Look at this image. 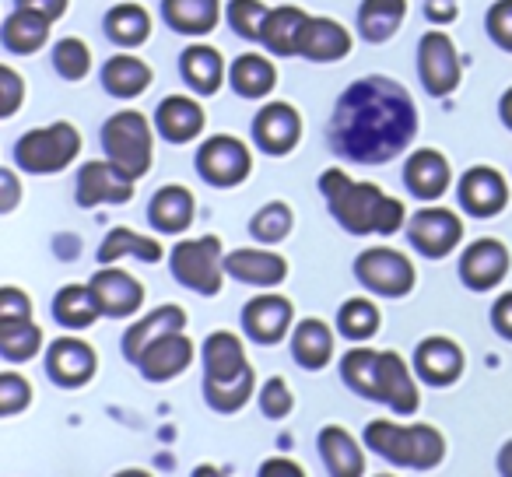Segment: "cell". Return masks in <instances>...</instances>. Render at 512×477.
Instances as JSON below:
<instances>
[{
    "label": "cell",
    "instance_id": "6da1fadb",
    "mask_svg": "<svg viewBox=\"0 0 512 477\" xmlns=\"http://www.w3.org/2000/svg\"><path fill=\"white\" fill-rule=\"evenodd\" d=\"M320 190L351 235H393L404 225V204L386 197L376 183H355L341 169H327L320 176Z\"/></svg>",
    "mask_w": 512,
    "mask_h": 477
},
{
    "label": "cell",
    "instance_id": "7a4b0ae2",
    "mask_svg": "<svg viewBox=\"0 0 512 477\" xmlns=\"http://www.w3.org/2000/svg\"><path fill=\"white\" fill-rule=\"evenodd\" d=\"M341 376L355 393L393 407L397 414L418 411V383L397 351L355 348L341 358Z\"/></svg>",
    "mask_w": 512,
    "mask_h": 477
},
{
    "label": "cell",
    "instance_id": "3957f363",
    "mask_svg": "<svg viewBox=\"0 0 512 477\" xmlns=\"http://www.w3.org/2000/svg\"><path fill=\"white\" fill-rule=\"evenodd\" d=\"M365 446L407 470H435L446 456V435L435 425H393L376 418L365 425Z\"/></svg>",
    "mask_w": 512,
    "mask_h": 477
},
{
    "label": "cell",
    "instance_id": "277c9868",
    "mask_svg": "<svg viewBox=\"0 0 512 477\" xmlns=\"http://www.w3.org/2000/svg\"><path fill=\"white\" fill-rule=\"evenodd\" d=\"M81 134L74 123H50V127L29 130L18 137L15 144V162L22 172L32 176H46V172H60L78 158Z\"/></svg>",
    "mask_w": 512,
    "mask_h": 477
},
{
    "label": "cell",
    "instance_id": "5b68a950",
    "mask_svg": "<svg viewBox=\"0 0 512 477\" xmlns=\"http://www.w3.org/2000/svg\"><path fill=\"white\" fill-rule=\"evenodd\" d=\"M102 144H106L109 162L120 165L127 176L141 179L151 169V151H155V137L137 109H120L106 120L102 127Z\"/></svg>",
    "mask_w": 512,
    "mask_h": 477
},
{
    "label": "cell",
    "instance_id": "8992f818",
    "mask_svg": "<svg viewBox=\"0 0 512 477\" xmlns=\"http://www.w3.org/2000/svg\"><path fill=\"white\" fill-rule=\"evenodd\" d=\"M172 274L179 285L193 288L197 295H218L225 281V250H221L218 235L204 239H183L169 253Z\"/></svg>",
    "mask_w": 512,
    "mask_h": 477
},
{
    "label": "cell",
    "instance_id": "52a82bcc",
    "mask_svg": "<svg viewBox=\"0 0 512 477\" xmlns=\"http://www.w3.org/2000/svg\"><path fill=\"white\" fill-rule=\"evenodd\" d=\"M355 274L369 292L386 295V299H404L418 281L411 260L400 250H390V246H372V250L358 253Z\"/></svg>",
    "mask_w": 512,
    "mask_h": 477
},
{
    "label": "cell",
    "instance_id": "ba28073f",
    "mask_svg": "<svg viewBox=\"0 0 512 477\" xmlns=\"http://www.w3.org/2000/svg\"><path fill=\"white\" fill-rule=\"evenodd\" d=\"M197 172L211 186H221V190L239 186V183H246V176L253 172V151H249V144L239 141V137L214 134L200 144Z\"/></svg>",
    "mask_w": 512,
    "mask_h": 477
},
{
    "label": "cell",
    "instance_id": "9c48e42d",
    "mask_svg": "<svg viewBox=\"0 0 512 477\" xmlns=\"http://www.w3.org/2000/svg\"><path fill=\"white\" fill-rule=\"evenodd\" d=\"M407 235H411V246L428 260H442L460 246L463 239V221L456 211L449 207H425L411 218L407 225Z\"/></svg>",
    "mask_w": 512,
    "mask_h": 477
},
{
    "label": "cell",
    "instance_id": "30bf717a",
    "mask_svg": "<svg viewBox=\"0 0 512 477\" xmlns=\"http://www.w3.org/2000/svg\"><path fill=\"white\" fill-rule=\"evenodd\" d=\"M421 64V81H425V92L442 99V95H453L460 85V57H456V46L446 32H428L421 39L418 50Z\"/></svg>",
    "mask_w": 512,
    "mask_h": 477
},
{
    "label": "cell",
    "instance_id": "8fae6325",
    "mask_svg": "<svg viewBox=\"0 0 512 477\" xmlns=\"http://www.w3.org/2000/svg\"><path fill=\"white\" fill-rule=\"evenodd\" d=\"M253 137L256 148L267 151V155H292L295 144L302 141V116L288 102H267L253 120Z\"/></svg>",
    "mask_w": 512,
    "mask_h": 477
},
{
    "label": "cell",
    "instance_id": "7c38bea8",
    "mask_svg": "<svg viewBox=\"0 0 512 477\" xmlns=\"http://www.w3.org/2000/svg\"><path fill=\"white\" fill-rule=\"evenodd\" d=\"M134 197V176L120 169L116 162H85L78 172V204H127Z\"/></svg>",
    "mask_w": 512,
    "mask_h": 477
},
{
    "label": "cell",
    "instance_id": "4fadbf2b",
    "mask_svg": "<svg viewBox=\"0 0 512 477\" xmlns=\"http://www.w3.org/2000/svg\"><path fill=\"white\" fill-rule=\"evenodd\" d=\"M512 267V257L505 250V243L498 239H477L474 246H467L460 260V278L470 292H491L505 281Z\"/></svg>",
    "mask_w": 512,
    "mask_h": 477
},
{
    "label": "cell",
    "instance_id": "5bb4252c",
    "mask_svg": "<svg viewBox=\"0 0 512 477\" xmlns=\"http://www.w3.org/2000/svg\"><path fill=\"white\" fill-rule=\"evenodd\" d=\"M95 369H99V355H95L92 344L78 341V337H60V341L50 344L46 372H50L57 386L78 390V386L92 383Z\"/></svg>",
    "mask_w": 512,
    "mask_h": 477
},
{
    "label": "cell",
    "instance_id": "9a60e30c",
    "mask_svg": "<svg viewBox=\"0 0 512 477\" xmlns=\"http://www.w3.org/2000/svg\"><path fill=\"white\" fill-rule=\"evenodd\" d=\"M295 323V306L285 295H256L242 309V327L256 344H278Z\"/></svg>",
    "mask_w": 512,
    "mask_h": 477
},
{
    "label": "cell",
    "instance_id": "2e32d148",
    "mask_svg": "<svg viewBox=\"0 0 512 477\" xmlns=\"http://www.w3.org/2000/svg\"><path fill=\"white\" fill-rule=\"evenodd\" d=\"M460 204L467 207L474 218H495L509 204V183L498 169L491 165H474L463 172L460 179Z\"/></svg>",
    "mask_w": 512,
    "mask_h": 477
},
{
    "label": "cell",
    "instance_id": "e0dca14e",
    "mask_svg": "<svg viewBox=\"0 0 512 477\" xmlns=\"http://www.w3.org/2000/svg\"><path fill=\"white\" fill-rule=\"evenodd\" d=\"M190 362H193V341L183 334V330H172V334L151 341L148 351L137 358L144 379H151V383H169V379H176L179 372L190 369Z\"/></svg>",
    "mask_w": 512,
    "mask_h": 477
},
{
    "label": "cell",
    "instance_id": "ac0fdd59",
    "mask_svg": "<svg viewBox=\"0 0 512 477\" xmlns=\"http://www.w3.org/2000/svg\"><path fill=\"white\" fill-rule=\"evenodd\" d=\"M414 365H418V376L432 386H453L463 376V351L453 337H425V341L414 348Z\"/></svg>",
    "mask_w": 512,
    "mask_h": 477
},
{
    "label": "cell",
    "instance_id": "d6986e66",
    "mask_svg": "<svg viewBox=\"0 0 512 477\" xmlns=\"http://www.w3.org/2000/svg\"><path fill=\"white\" fill-rule=\"evenodd\" d=\"M88 285H92L95 295H99L102 313L113 316V320H127V316H134L144 302V285L134 278V274L120 271V267L106 264V271L95 274Z\"/></svg>",
    "mask_w": 512,
    "mask_h": 477
},
{
    "label": "cell",
    "instance_id": "ffe728a7",
    "mask_svg": "<svg viewBox=\"0 0 512 477\" xmlns=\"http://www.w3.org/2000/svg\"><path fill=\"white\" fill-rule=\"evenodd\" d=\"M225 274L253 288H274L288 278V260L271 250H232L225 253Z\"/></svg>",
    "mask_w": 512,
    "mask_h": 477
},
{
    "label": "cell",
    "instance_id": "44dd1931",
    "mask_svg": "<svg viewBox=\"0 0 512 477\" xmlns=\"http://www.w3.org/2000/svg\"><path fill=\"white\" fill-rule=\"evenodd\" d=\"M404 183L418 200H439L442 193L449 190V183H453V169H449V162H446V155H442V151L421 148V151H414V155L407 158Z\"/></svg>",
    "mask_w": 512,
    "mask_h": 477
},
{
    "label": "cell",
    "instance_id": "7402d4cb",
    "mask_svg": "<svg viewBox=\"0 0 512 477\" xmlns=\"http://www.w3.org/2000/svg\"><path fill=\"white\" fill-rule=\"evenodd\" d=\"M299 53L313 64H334L351 53V32L334 18H306Z\"/></svg>",
    "mask_w": 512,
    "mask_h": 477
},
{
    "label": "cell",
    "instance_id": "603a6c76",
    "mask_svg": "<svg viewBox=\"0 0 512 477\" xmlns=\"http://www.w3.org/2000/svg\"><path fill=\"white\" fill-rule=\"evenodd\" d=\"M155 127L169 144H190L204 130V106L186 95H169L155 109Z\"/></svg>",
    "mask_w": 512,
    "mask_h": 477
},
{
    "label": "cell",
    "instance_id": "cb8c5ba5",
    "mask_svg": "<svg viewBox=\"0 0 512 477\" xmlns=\"http://www.w3.org/2000/svg\"><path fill=\"white\" fill-rule=\"evenodd\" d=\"M193 214H197V200H193V193L186 190V186H179V183L162 186V190H158L155 197H151V204H148L151 225H155L158 232H165V235L186 232V228L193 225Z\"/></svg>",
    "mask_w": 512,
    "mask_h": 477
},
{
    "label": "cell",
    "instance_id": "d4e9b609",
    "mask_svg": "<svg viewBox=\"0 0 512 477\" xmlns=\"http://www.w3.org/2000/svg\"><path fill=\"white\" fill-rule=\"evenodd\" d=\"M320 456L334 477H362L365 474V453L358 439L341 425H327L320 432Z\"/></svg>",
    "mask_w": 512,
    "mask_h": 477
},
{
    "label": "cell",
    "instance_id": "484cf974",
    "mask_svg": "<svg viewBox=\"0 0 512 477\" xmlns=\"http://www.w3.org/2000/svg\"><path fill=\"white\" fill-rule=\"evenodd\" d=\"M162 15L179 36H207L218 29L221 0H162Z\"/></svg>",
    "mask_w": 512,
    "mask_h": 477
},
{
    "label": "cell",
    "instance_id": "4316f807",
    "mask_svg": "<svg viewBox=\"0 0 512 477\" xmlns=\"http://www.w3.org/2000/svg\"><path fill=\"white\" fill-rule=\"evenodd\" d=\"M183 327H186L183 306H158L155 313H148L141 323H134V327L123 334V351H127L130 362H137V358L148 351L151 341H158V337L172 334V330H183Z\"/></svg>",
    "mask_w": 512,
    "mask_h": 477
},
{
    "label": "cell",
    "instance_id": "83f0119b",
    "mask_svg": "<svg viewBox=\"0 0 512 477\" xmlns=\"http://www.w3.org/2000/svg\"><path fill=\"white\" fill-rule=\"evenodd\" d=\"M50 18L39 15V11H29V8H18L15 15L4 18V46L18 57H29V53H39L46 43H50Z\"/></svg>",
    "mask_w": 512,
    "mask_h": 477
},
{
    "label": "cell",
    "instance_id": "f1b7e54d",
    "mask_svg": "<svg viewBox=\"0 0 512 477\" xmlns=\"http://www.w3.org/2000/svg\"><path fill=\"white\" fill-rule=\"evenodd\" d=\"M179 71H183V81L197 95H214L221 88V81H225V60H221V53L214 46L193 43L179 57Z\"/></svg>",
    "mask_w": 512,
    "mask_h": 477
},
{
    "label": "cell",
    "instance_id": "f546056e",
    "mask_svg": "<svg viewBox=\"0 0 512 477\" xmlns=\"http://www.w3.org/2000/svg\"><path fill=\"white\" fill-rule=\"evenodd\" d=\"M200 351H204V379L239 376V372H246L249 365H253L246 358V348H242V341L232 334V330H214Z\"/></svg>",
    "mask_w": 512,
    "mask_h": 477
},
{
    "label": "cell",
    "instance_id": "4dcf8cb0",
    "mask_svg": "<svg viewBox=\"0 0 512 477\" xmlns=\"http://www.w3.org/2000/svg\"><path fill=\"white\" fill-rule=\"evenodd\" d=\"M407 18V0H362L358 8V32L365 43H386L400 32Z\"/></svg>",
    "mask_w": 512,
    "mask_h": 477
},
{
    "label": "cell",
    "instance_id": "1f68e13d",
    "mask_svg": "<svg viewBox=\"0 0 512 477\" xmlns=\"http://www.w3.org/2000/svg\"><path fill=\"white\" fill-rule=\"evenodd\" d=\"M53 316L71 330H88L106 313H102L99 295H95L92 285H67V288H60L57 299H53Z\"/></svg>",
    "mask_w": 512,
    "mask_h": 477
},
{
    "label": "cell",
    "instance_id": "d6a6232c",
    "mask_svg": "<svg viewBox=\"0 0 512 477\" xmlns=\"http://www.w3.org/2000/svg\"><path fill=\"white\" fill-rule=\"evenodd\" d=\"M292 351L302 369H327L330 358H334V330L323 320H302L292 337Z\"/></svg>",
    "mask_w": 512,
    "mask_h": 477
},
{
    "label": "cell",
    "instance_id": "836d02e7",
    "mask_svg": "<svg viewBox=\"0 0 512 477\" xmlns=\"http://www.w3.org/2000/svg\"><path fill=\"white\" fill-rule=\"evenodd\" d=\"M228 81H232V88L242 99H264V95H271L274 85H278V71H274L271 60L260 57V53H242L232 64V71H228Z\"/></svg>",
    "mask_w": 512,
    "mask_h": 477
},
{
    "label": "cell",
    "instance_id": "e575fe53",
    "mask_svg": "<svg viewBox=\"0 0 512 477\" xmlns=\"http://www.w3.org/2000/svg\"><path fill=\"white\" fill-rule=\"evenodd\" d=\"M306 11L302 8H274L271 18H267V29H264V39L260 43L274 53V57H295L299 53V43H302V29H306Z\"/></svg>",
    "mask_w": 512,
    "mask_h": 477
},
{
    "label": "cell",
    "instance_id": "d590c367",
    "mask_svg": "<svg viewBox=\"0 0 512 477\" xmlns=\"http://www.w3.org/2000/svg\"><path fill=\"white\" fill-rule=\"evenodd\" d=\"M120 257H137L144 264H158L165 257V250L151 235H141L134 228H113L99 246V264H116Z\"/></svg>",
    "mask_w": 512,
    "mask_h": 477
},
{
    "label": "cell",
    "instance_id": "8d00e7d4",
    "mask_svg": "<svg viewBox=\"0 0 512 477\" xmlns=\"http://www.w3.org/2000/svg\"><path fill=\"white\" fill-rule=\"evenodd\" d=\"M102 85H106V92H113L116 99H134V95L148 92L151 67L144 64V60L130 57V53H120V57L106 60V67H102Z\"/></svg>",
    "mask_w": 512,
    "mask_h": 477
},
{
    "label": "cell",
    "instance_id": "74e56055",
    "mask_svg": "<svg viewBox=\"0 0 512 477\" xmlns=\"http://www.w3.org/2000/svg\"><path fill=\"white\" fill-rule=\"evenodd\" d=\"M43 348V330L32 316H0V355L8 362H29Z\"/></svg>",
    "mask_w": 512,
    "mask_h": 477
},
{
    "label": "cell",
    "instance_id": "f35d334b",
    "mask_svg": "<svg viewBox=\"0 0 512 477\" xmlns=\"http://www.w3.org/2000/svg\"><path fill=\"white\" fill-rule=\"evenodd\" d=\"M253 386H256V372H253V365H249V369L239 372V376L204 379V397H207V404H211L214 411L235 414L239 407L249 404V397H253Z\"/></svg>",
    "mask_w": 512,
    "mask_h": 477
},
{
    "label": "cell",
    "instance_id": "ab89813d",
    "mask_svg": "<svg viewBox=\"0 0 512 477\" xmlns=\"http://www.w3.org/2000/svg\"><path fill=\"white\" fill-rule=\"evenodd\" d=\"M106 32L120 46H141L151 36V15L141 4H116L106 15Z\"/></svg>",
    "mask_w": 512,
    "mask_h": 477
},
{
    "label": "cell",
    "instance_id": "60d3db41",
    "mask_svg": "<svg viewBox=\"0 0 512 477\" xmlns=\"http://www.w3.org/2000/svg\"><path fill=\"white\" fill-rule=\"evenodd\" d=\"M337 330L348 341H372L379 334V306L372 299H348L337 316Z\"/></svg>",
    "mask_w": 512,
    "mask_h": 477
},
{
    "label": "cell",
    "instance_id": "b9f144b4",
    "mask_svg": "<svg viewBox=\"0 0 512 477\" xmlns=\"http://www.w3.org/2000/svg\"><path fill=\"white\" fill-rule=\"evenodd\" d=\"M292 225H295L292 207H288L285 200H271V204H264L253 214L249 232H253V239H260L264 246H274V243H281V239H288Z\"/></svg>",
    "mask_w": 512,
    "mask_h": 477
},
{
    "label": "cell",
    "instance_id": "7bdbcfd3",
    "mask_svg": "<svg viewBox=\"0 0 512 477\" xmlns=\"http://www.w3.org/2000/svg\"><path fill=\"white\" fill-rule=\"evenodd\" d=\"M267 18H271V8H264L260 0H228V25L239 32L242 39H264Z\"/></svg>",
    "mask_w": 512,
    "mask_h": 477
},
{
    "label": "cell",
    "instance_id": "ee69618b",
    "mask_svg": "<svg viewBox=\"0 0 512 477\" xmlns=\"http://www.w3.org/2000/svg\"><path fill=\"white\" fill-rule=\"evenodd\" d=\"M53 67H57L60 78H67V81L88 78V71H92V50L74 36L60 39L57 50H53Z\"/></svg>",
    "mask_w": 512,
    "mask_h": 477
},
{
    "label": "cell",
    "instance_id": "f6af8a7d",
    "mask_svg": "<svg viewBox=\"0 0 512 477\" xmlns=\"http://www.w3.org/2000/svg\"><path fill=\"white\" fill-rule=\"evenodd\" d=\"M29 404H32L29 379H22L18 372H4V376H0V414H4V418H15V414H22Z\"/></svg>",
    "mask_w": 512,
    "mask_h": 477
},
{
    "label": "cell",
    "instance_id": "bcb514c9",
    "mask_svg": "<svg viewBox=\"0 0 512 477\" xmlns=\"http://www.w3.org/2000/svg\"><path fill=\"white\" fill-rule=\"evenodd\" d=\"M260 407H264L267 418H288L295 407V397L292 390H288V383L281 376L267 379L264 390H260Z\"/></svg>",
    "mask_w": 512,
    "mask_h": 477
},
{
    "label": "cell",
    "instance_id": "7dc6e473",
    "mask_svg": "<svg viewBox=\"0 0 512 477\" xmlns=\"http://www.w3.org/2000/svg\"><path fill=\"white\" fill-rule=\"evenodd\" d=\"M25 99V81L15 67H0V116L11 120Z\"/></svg>",
    "mask_w": 512,
    "mask_h": 477
},
{
    "label": "cell",
    "instance_id": "c3c4849f",
    "mask_svg": "<svg viewBox=\"0 0 512 477\" xmlns=\"http://www.w3.org/2000/svg\"><path fill=\"white\" fill-rule=\"evenodd\" d=\"M488 36L495 39L505 53H512V0H495V4H491Z\"/></svg>",
    "mask_w": 512,
    "mask_h": 477
},
{
    "label": "cell",
    "instance_id": "681fc988",
    "mask_svg": "<svg viewBox=\"0 0 512 477\" xmlns=\"http://www.w3.org/2000/svg\"><path fill=\"white\" fill-rule=\"evenodd\" d=\"M0 316H32V302L22 288H0Z\"/></svg>",
    "mask_w": 512,
    "mask_h": 477
},
{
    "label": "cell",
    "instance_id": "f907efd6",
    "mask_svg": "<svg viewBox=\"0 0 512 477\" xmlns=\"http://www.w3.org/2000/svg\"><path fill=\"white\" fill-rule=\"evenodd\" d=\"M491 323H495V330L505 341H512V292L495 299V306H491Z\"/></svg>",
    "mask_w": 512,
    "mask_h": 477
},
{
    "label": "cell",
    "instance_id": "816d5d0a",
    "mask_svg": "<svg viewBox=\"0 0 512 477\" xmlns=\"http://www.w3.org/2000/svg\"><path fill=\"white\" fill-rule=\"evenodd\" d=\"M67 4H71V0H18V8L39 11V15H46L50 22H60V18L67 15Z\"/></svg>",
    "mask_w": 512,
    "mask_h": 477
},
{
    "label": "cell",
    "instance_id": "f5cc1de1",
    "mask_svg": "<svg viewBox=\"0 0 512 477\" xmlns=\"http://www.w3.org/2000/svg\"><path fill=\"white\" fill-rule=\"evenodd\" d=\"M0 190H4V200H0V211L8 214L15 211L18 204V193H22V186H18V176L11 169H0Z\"/></svg>",
    "mask_w": 512,
    "mask_h": 477
},
{
    "label": "cell",
    "instance_id": "db71d44e",
    "mask_svg": "<svg viewBox=\"0 0 512 477\" xmlns=\"http://www.w3.org/2000/svg\"><path fill=\"white\" fill-rule=\"evenodd\" d=\"M302 477V467L295 460H267L260 467V477Z\"/></svg>",
    "mask_w": 512,
    "mask_h": 477
},
{
    "label": "cell",
    "instance_id": "11a10c76",
    "mask_svg": "<svg viewBox=\"0 0 512 477\" xmlns=\"http://www.w3.org/2000/svg\"><path fill=\"white\" fill-rule=\"evenodd\" d=\"M498 470H502V474H512V439L505 442L502 453H498Z\"/></svg>",
    "mask_w": 512,
    "mask_h": 477
},
{
    "label": "cell",
    "instance_id": "9f6ffc18",
    "mask_svg": "<svg viewBox=\"0 0 512 477\" xmlns=\"http://www.w3.org/2000/svg\"><path fill=\"white\" fill-rule=\"evenodd\" d=\"M498 113H502V120H505V127L512 130V88L502 95V102H498Z\"/></svg>",
    "mask_w": 512,
    "mask_h": 477
}]
</instances>
